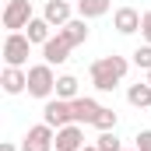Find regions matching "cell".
Instances as JSON below:
<instances>
[{
    "label": "cell",
    "mask_w": 151,
    "mask_h": 151,
    "mask_svg": "<svg viewBox=\"0 0 151 151\" xmlns=\"http://www.w3.org/2000/svg\"><path fill=\"white\" fill-rule=\"evenodd\" d=\"M127 70H130V60L127 56H99L95 63H91V84L99 88V91H113L116 84L127 77Z\"/></svg>",
    "instance_id": "cell-1"
},
{
    "label": "cell",
    "mask_w": 151,
    "mask_h": 151,
    "mask_svg": "<svg viewBox=\"0 0 151 151\" xmlns=\"http://www.w3.org/2000/svg\"><path fill=\"white\" fill-rule=\"evenodd\" d=\"M56 91V74H53V63H35L28 67V95L32 99H49Z\"/></svg>",
    "instance_id": "cell-2"
},
{
    "label": "cell",
    "mask_w": 151,
    "mask_h": 151,
    "mask_svg": "<svg viewBox=\"0 0 151 151\" xmlns=\"http://www.w3.org/2000/svg\"><path fill=\"white\" fill-rule=\"evenodd\" d=\"M28 53H32V39L21 32H7V39H4V63L7 67H25Z\"/></svg>",
    "instance_id": "cell-3"
},
{
    "label": "cell",
    "mask_w": 151,
    "mask_h": 151,
    "mask_svg": "<svg viewBox=\"0 0 151 151\" xmlns=\"http://www.w3.org/2000/svg\"><path fill=\"white\" fill-rule=\"evenodd\" d=\"M21 151H56V130L49 123H39V127H28L25 141H21Z\"/></svg>",
    "instance_id": "cell-4"
},
{
    "label": "cell",
    "mask_w": 151,
    "mask_h": 151,
    "mask_svg": "<svg viewBox=\"0 0 151 151\" xmlns=\"http://www.w3.org/2000/svg\"><path fill=\"white\" fill-rule=\"evenodd\" d=\"M32 18H35V14H32V0H7V7H4V28H7V32L28 28Z\"/></svg>",
    "instance_id": "cell-5"
},
{
    "label": "cell",
    "mask_w": 151,
    "mask_h": 151,
    "mask_svg": "<svg viewBox=\"0 0 151 151\" xmlns=\"http://www.w3.org/2000/svg\"><path fill=\"white\" fill-rule=\"evenodd\" d=\"M42 123H49L53 130H60V127L74 123L70 102H67V99H49V102H46V109H42Z\"/></svg>",
    "instance_id": "cell-6"
},
{
    "label": "cell",
    "mask_w": 151,
    "mask_h": 151,
    "mask_svg": "<svg viewBox=\"0 0 151 151\" xmlns=\"http://www.w3.org/2000/svg\"><path fill=\"white\" fill-rule=\"evenodd\" d=\"M141 21H144V14H141L137 7H116V14H113V28L119 32V35L141 32Z\"/></svg>",
    "instance_id": "cell-7"
},
{
    "label": "cell",
    "mask_w": 151,
    "mask_h": 151,
    "mask_svg": "<svg viewBox=\"0 0 151 151\" xmlns=\"http://www.w3.org/2000/svg\"><path fill=\"white\" fill-rule=\"evenodd\" d=\"M84 148V130L81 123H67L56 130V151H81Z\"/></svg>",
    "instance_id": "cell-8"
},
{
    "label": "cell",
    "mask_w": 151,
    "mask_h": 151,
    "mask_svg": "<svg viewBox=\"0 0 151 151\" xmlns=\"http://www.w3.org/2000/svg\"><path fill=\"white\" fill-rule=\"evenodd\" d=\"M70 49H74V46L56 32V35L42 46V60H46V63H67V60H70Z\"/></svg>",
    "instance_id": "cell-9"
},
{
    "label": "cell",
    "mask_w": 151,
    "mask_h": 151,
    "mask_svg": "<svg viewBox=\"0 0 151 151\" xmlns=\"http://www.w3.org/2000/svg\"><path fill=\"white\" fill-rule=\"evenodd\" d=\"M70 113H74V123H95V116L102 113V106L95 102V99H88V95H77L74 102H70Z\"/></svg>",
    "instance_id": "cell-10"
},
{
    "label": "cell",
    "mask_w": 151,
    "mask_h": 151,
    "mask_svg": "<svg viewBox=\"0 0 151 151\" xmlns=\"http://www.w3.org/2000/svg\"><path fill=\"white\" fill-rule=\"evenodd\" d=\"M0 84H4L7 95H21V91H28V70H21V67H4Z\"/></svg>",
    "instance_id": "cell-11"
},
{
    "label": "cell",
    "mask_w": 151,
    "mask_h": 151,
    "mask_svg": "<svg viewBox=\"0 0 151 151\" xmlns=\"http://www.w3.org/2000/svg\"><path fill=\"white\" fill-rule=\"evenodd\" d=\"M42 18H46L49 25L63 28V25L74 18V11H70V0H46V11H42Z\"/></svg>",
    "instance_id": "cell-12"
},
{
    "label": "cell",
    "mask_w": 151,
    "mask_h": 151,
    "mask_svg": "<svg viewBox=\"0 0 151 151\" xmlns=\"http://www.w3.org/2000/svg\"><path fill=\"white\" fill-rule=\"evenodd\" d=\"M60 35L67 39L70 46H84V42H88V18H70V21L60 28Z\"/></svg>",
    "instance_id": "cell-13"
},
{
    "label": "cell",
    "mask_w": 151,
    "mask_h": 151,
    "mask_svg": "<svg viewBox=\"0 0 151 151\" xmlns=\"http://www.w3.org/2000/svg\"><path fill=\"white\" fill-rule=\"evenodd\" d=\"M127 102H130L134 109H151V84L148 81L130 84V88H127Z\"/></svg>",
    "instance_id": "cell-14"
},
{
    "label": "cell",
    "mask_w": 151,
    "mask_h": 151,
    "mask_svg": "<svg viewBox=\"0 0 151 151\" xmlns=\"http://www.w3.org/2000/svg\"><path fill=\"white\" fill-rule=\"evenodd\" d=\"M113 0H77V18H102L109 14Z\"/></svg>",
    "instance_id": "cell-15"
},
{
    "label": "cell",
    "mask_w": 151,
    "mask_h": 151,
    "mask_svg": "<svg viewBox=\"0 0 151 151\" xmlns=\"http://www.w3.org/2000/svg\"><path fill=\"white\" fill-rule=\"evenodd\" d=\"M49 28H53V25H49V21H46V18H32V21H28V32H25V35L32 39V42H39V46H46V42H49Z\"/></svg>",
    "instance_id": "cell-16"
},
{
    "label": "cell",
    "mask_w": 151,
    "mask_h": 151,
    "mask_svg": "<svg viewBox=\"0 0 151 151\" xmlns=\"http://www.w3.org/2000/svg\"><path fill=\"white\" fill-rule=\"evenodd\" d=\"M56 99H67V102L77 99V77L74 74H60L56 77Z\"/></svg>",
    "instance_id": "cell-17"
},
{
    "label": "cell",
    "mask_w": 151,
    "mask_h": 151,
    "mask_svg": "<svg viewBox=\"0 0 151 151\" xmlns=\"http://www.w3.org/2000/svg\"><path fill=\"white\" fill-rule=\"evenodd\" d=\"M116 123H119V113H116V109H106V106H102V113L95 116V123H91V127H95V130L102 134V130H116Z\"/></svg>",
    "instance_id": "cell-18"
},
{
    "label": "cell",
    "mask_w": 151,
    "mask_h": 151,
    "mask_svg": "<svg viewBox=\"0 0 151 151\" xmlns=\"http://www.w3.org/2000/svg\"><path fill=\"white\" fill-rule=\"evenodd\" d=\"M95 148H99V151H123V144H119L116 130H102L99 141H95Z\"/></svg>",
    "instance_id": "cell-19"
},
{
    "label": "cell",
    "mask_w": 151,
    "mask_h": 151,
    "mask_svg": "<svg viewBox=\"0 0 151 151\" xmlns=\"http://www.w3.org/2000/svg\"><path fill=\"white\" fill-rule=\"evenodd\" d=\"M134 63H137V67H141L144 74H148V70H151V46H148V42L134 49Z\"/></svg>",
    "instance_id": "cell-20"
},
{
    "label": "cell",
    "mask_w": 151,
    "mask_h": 151,
    "mask_svg": "<svg viewBox=\"0 0 151 151\" xmlns=\"http://www.w3.org/2000/svg\"><path fill=\"white\" fill-rule=\"evenodd\" d=\"M137 151H151V130H141L137 134Z\"/></svg>",
    "instance_id": "cell-21"
},
{
    "label": "cell",
    "mask_w": 151,
    "mask_h": 151,
    "mask_svg": "<svg viewBox=\"0 0 151 151\" xmlns=\"http://www.w3.org/2000/svg\"><path fill=\"white\" fill-rule=\"evenodd\" d=\"M141 35H144V42L151 46V11H144V21H141Z\"/></svg>",
    "instance_id": "cell-22"
},
{
    "label": "cell",
    "mask_w": 151,
    "mask_h": 151,
    "mask_svg": "<svg viewBox=\"0 0 151 151\" xmlns=\"http://www.w3.org/2000/svg\"><path fill=\"white\" fill-rule=\"evenodd\" d=\"M0 151H18V148H14L11 141H0Z\"/></svg>",
    "instance_id": "cell-23"
},
{
    "label": "cell",
    "mask_w": 151,
    "mask_h": 151,
    "mask_svg": "<svg viewBox=\"0 0 151 151\" xmlns=\"http://www.w3.org/2000/svg\"><path fill=\"white\" fill-rule=\"evenodd\" d=\"M81 151H99V148H95V144H84V148H81Z\"/></svg>",
    "instance_id": "cell-24"
},
{
    "label": "cell",
    "mask_w": 151,
    "mask_h": 151,
    "mask_svg": "<svg viewBox=\"0 0 151 151\" xmlns=\"http://www.w3.org/2000/svg\"><path fill=\"white\" fill-rule=\"evenodd\" d=\"M144 81H148V84H151V70H148V77H144Z\"/></svg>",
    "instance_id": "cell-25"
},
{
    "label": "cell",
    "mask_w": 151,
    "mask_h": 151,
    "mask_svg": "<svg viewBox=\"0 0 151 151\" xmlns=\"http://www.w3.org/2000/svg\"><path fill=\"white\" fill-rule=\"evenodd\" d=\"M130 151H137V148H130Z\"/></svg>",
    "instance_id": "cell-26"
}]
</instances>
